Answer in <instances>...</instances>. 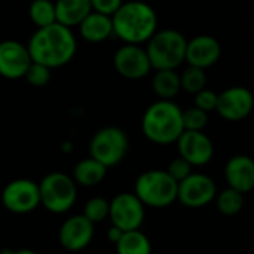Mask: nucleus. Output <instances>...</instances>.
I'll use <instances>...</instances> for the list:
<instances>
[{
	"instance_id": "8",
	"label": "nucleus",
	"mask_w": 254,
	"mask_h": 254,
	"mask_svg": "<svg viewBox=\"0 0 254 254\" xmlns=\"http://www.w3.org/2000/svg\"><path fill=\"white\" fill-rule=\"evenodd\" d=\"M3 207L13 214H28L40 205L39 183L28 179L9 182L1 192Z\"/></svg>"
},
{
	"instance_id": "33",
	"label": "nucleus",
	"mask_w": 254,
	"mask_h": 254,
	"mask_svg": "<svg viewBox=\"0 0 254 254\" xmlns=\"http://www.w3.org/2000/svg\"><path fill=\"white\" fill-rule=\"evenodd\" d=\"M0 254H39L34 250H30V249H19V250H10V249H4L1 250Z\"/></svg>"
},
{
	"instance_id": "7",
	"label": "nucleus",
	"mask_w": 254,
	"mask_h": 254,
	"mask_svg": "<svg viewBox=\"0 0 254 254\" xmlns=\"http://www.w3.org/2000/svg\"><path fill=\"white\" fill-rule=\"evenodd\" d=\"M129 140L119 127H104L98 129L89 143V155L104 167L110 168L124 161L128 153Z\"/></svg>"
},
{
	"instance_id": "9",
	"label": "nucleus",
	"mask_w": 254,
	"mask_h": 254,
	"mask_svg": "<svg viewBox=\"0 0 254 254\" xmlns=\"http://www.w3.org/2000/svg\"><path fill=\"white\" fill-rule=\"evenodd\" d=\"M144 204L137 198L135 193L122 192L110 201L109 219L113 226L119 228L124 232L137 231L144 222Z\"/></svg>"
},
{
	"instance_id": "32",
	"label": "nucleus",
	"mask_w": 254,
	"mask_h": 254,
	"mask_svg": "<svg viewBox=\"0 0 254 254\" xmlns=\"http://www.w3.org/2000/svg\"><path fill=\"white\" fill-rule=\"evenodd\" d=\"M122 235H124V231H121L119 228H116V226H110V229L107 231V238H109V241L110 243H113V244H116L121 238H122Z\"/></svg>"
},
{
	"instance_id": "19",
	"label": "nucleus",
	"mask_w": 254,
	"mask_h": 254,
	"mask_svg": "<svg viewBox=\"0 0 254 254\" xmlns=\"http://www.w3.org/2000/svg\"><path fill=\"white\" fill-rule=\"evenodd\" d=\"M55 10L57 22L73 28L92 12V7L89 0H55Z\"/></svg>"
},
{
	"instance_id": "3",
	"label": "nucleus",
	"mask_w": 254,
	"mask_h": 254,
	"mask_svg": "<svg viewBox=\"0 0 254 254\" xmlns=\"http://www.w3.org/2000/svg\"><path fill=\"white\" fill-rule=\"evenodd\" d=\"M141 131L155 144H173L185 131L183 110L173 100H158L146 109L141 118Z\"/></svg>"
},
{
	"instance_id": "4",
	"label": "nucleus",
	"mask_w": 254,
	"mask_h": 254,
	"mask_svg": "<svg viewBox=\"0 0 254 254\" xmlns=\"http://www.w3.org/2000/svg\"><path fill=\"white\" fill-rule=\"evenodd\" d=\"M188 39L174 28L158 30L146 43L153 70H177L186 61Z\"/></svg>"
},
{
	"instance_id": "20",
	"label": "nucleus",
	"mask_w": 254,
	"mask_h": 254,
	"mask_svg": "<svg viewBox=\"0 0 254 254\" xmlns=\"http://www.w3.org/2000/svg\"><path fill=\"white\" fill-rule=\"evenodd\" d=\"M106 174L107 167L89 156L76 164L73 170V180L76 185H80L83 188H94L104 180Z\"/></svg>"
},
{
	"instance_id": "27",
	"label": "nucleus",
	"mask_w": 254,
	"mask_h": 254,
	"mask_svg": "<svg viewBox=\"0 0 254 254\" xmlns=\"http://www.w3.org/2000/svg\"><path fill=\"white\" fill-rule=\"evenodd\" d=\"M208 125V113L192 106L183 110V127L185 131H204Z\"/></svg>"
},
{
	"instance_id": "11",
	"label": "nucleus",
	"mask_w": 254,
	"mask_h": 254,
	"mask_svg": "<svg viewBox=\"0 0 254 254\" xmlns=\"http://www.w3.org/2000/svg\"><path fill=\"white\" fill-rule=\"evenodd\" d=\"M113 67L122 77L129 80L143 79L153 70L146 48L128 43H124L116 49L113 55Z\"/></svg>"
},
{
	"instance_id": "21",
	"label": "nucleus",
	"mask_w": 254,
	"mask_h": 254,
	"mask_svg": "<svg viewBox=\"0 0 254 254\" xmlns=\"http://www.w3.org/2000/svg\"><path fill=\"white\" fill-rule=\"evenodd\" d=\"M152 89L159 100H173L182 91L180 73L176 70H156L152 79Z\"/></svg>"
},
{
	"instance_id": "2",
	"label": "nucleus",
	"mask_w": 254,
	"mask_h": 254,
	"mask_svg": "<svg viewBox=\"0 0 254 254\" xmlns=\"http://www.w3.org/2000/svg\"><path fill=\"white\" fill-rule=\"evenodd\" d=\"M113 34L128 45H143L158 31L155 9L141 0L124 1L112 16Z\"/></svg>"
},
{
	"instance_id": "6",
	"label": "nucleus",
	"mask_w": 254,
	"mask_h": 254,
	"mask_svg": "<svg viewBox=\"0 0 254 254\" xmlns=\"http://www.w3.org/2000/svg\"><path fill=\"white\" fill-rule=\"evenodd\" d=\"M40 204L54 214L67 213L76 202L77 189L73 177L65 173L54 171L39 183Z\"/></svg>"
},
{
	"instance_id": "14",
	"label": "nucleus",
	"mask_w": 254,
	"mask_h": 254,
	"mask_svg": "<svg viewBox=\"0 0 254 254\" xmlns=\"http://www.w3.org/2000/svg\"><path fill=\"white\" fill-rule=\"evenodd\" d=\"M33 63L27 45L18 40L0 42V76L9 80H16L25 76Z\"/></svg>"
},
{
	"instance_id": "22",
	"label": "nucleus",
	"mask_w": 254,
	"mask_h": 254,
	"mask_svg": "<svg viewBox=\"0 0 254 254\" xmlns=\"http://www.w3.org/2000/svg\"><path fill=\"white\" fill-rule=\"evenodd\" d=\"M115 246L118 254H152L150 240L140 229L124 232Z\"/></svg>"
},
{
	"instance_id": "34",
	"label": "nucleus",
	"mask_w": 254,
	"mask_h": 254,
	"mask_svg": "<svg viewBox=\"0 0 254 254\" xmlns=\"http://www.w3.org/2000/svg\"><path fill=\"white\" fill-rule=\"evenodd\" d=\"M54 1H55V0H54Z\"/></svg>"
},
{
	"instance_id": "31",
	"label": "nucleus",
	"mask_w": 254,
	"mask_h": 254,
	"mask_svg": "<svg viewBox=\"0 0 254 254\" xmlns=\"http://www.w3.org/2000/svg\"><path fill=\"white\" fill-rule=\"evenodd\" d=\"M91 1V7L95 12L113 16L115 12L122 6L124 0H89Z\"/></svg>"
},
{
	"instance_id": "13",
	"label": "nucleus",
	"mask_w": 254,
	"mask_h": 254,
	"mask_svg": "<svg viewBox=\"0 0 254 254\" xmlns=\"http://www.w3.org/2000/svg\"><path fill=\"white\" fill-rule=\"evenodd\" d=\"M176 144L179 156L186 159L192 167H204L214 156V144L204 131H183Z\"/></svg>"
},
{
	"instance_id": "16",
	"label": "nucleus",
	"mask_w": 254,
	"mask_h": 254,
	"mask_svg": "<svg viewBox=\"0 0 254 254\" xmlns=\"http://www.w3.org/2000/svg\"><path fill=\"white\" fill-rule=\"evenodd\" d=\"M60 244L68 252H80L88 247L94 238V223L83 214L68 217L58 232Z\"/></svg>"
},
{
	"instance_id": "28",
	"label": "nucleus",
	"mask_w": 254,
	"mask_h": 254,
	"mask_svg": "<svg viewBox=\"0 0 254 254\" xmlns=\"http://www.w3.org/2000/svg\"><path fill=\"white\" fill-rule=\"evenodd\" d=\"M24 79L31 85V86H36V88H42L45 85L49 83L51 80V68L43 65V64H39V63H31Z\"/></svg>"
},
{
	"instance_id": "17",
	"label": "nucleus",
	"mask_w": 254,
	"mask_h": 254,
	"mask_svg": "<svg viewBox=\"0 0 254 254\" xmlns=\"http://www.w3.org/2000/svg\"><path fill=\"white\" fill-rule=\"evenodd\" d=\"M225 180L228 188L241 193H249L254 189V159L249 155H235L225 165Z\"/></svg>"
},
{
	"instance_id": "23",
	"label": "nucleus",
	"mask_w": 254,
	"mask_h": 254,
	"mask_svg": "<svg viewBox=\"0 0 254 254\" xmlns=\"http://www.w3.org/2000/svg\"><path fill=\"white\" fill-rule=\"evenodd\" d=\"M30 21L36 28H43L57 22V10L54 0H33L28 7Z\"/></svg>"
},
{
	"instance_id": "24",
	"label": "nucleus",
	"mask_w": 254,
	"mask_h": 254,
	"mask_svg": "<svg viewBox=\"0 0 254 254\" xmlns=\"http://www.w3.org/2000/svg\"><path fill=\"white\" fill-rule=\"evenodd\" d=\"M214 201H216V207L219 213H222L223 216L232 217V216H237L243 210L244 193L232 188H226L222 192H217Z\"/></svg>"
},
{
	"instance_id": "29",
	"label": "nucleus",
	"mask_w": 254,
	"mask_h": 254,
	"mask_svg": "<svg viewBox=\"0 0 254 254\" xmlns=\"http://www.w3.org/2000/svg\"><path fill=\"white\" fill-rule=\"evenodd\" d=\"M217 101H219V94L208 88H204L202 91H199L193 95V106L207 113L216 112Z\"/></svg>"
},
{
	"instance_id": "12",
	"label": "nucleus",
	"mask_w": 254,
	"mask_h": 254,
	"mask_svg": "<svg viewBox=\"0 0 254 254\" xmlns=\"http://www.w3.org/2000/svg\"><path fill=\"white\" fill-rule=\"evenodd\" d=\"M254 109L253 92L246 86H231L219 94L216 112L229 122L244 121Z\"/></svg>"
},
{
	"instance_id": "15",
	"label": "nucleus",
	"mask_w": 254,
	"mask_h": 254,
	"mask_svg": "<svg viewBox=\"0 0 254 254\" xmlns=\"http://www.w3.org/2000/svg\"><path fill=\"white\" fill-rule=\"evenodd\" d=\"M222 57V45L211 34H198L188 40L186 61L188 65H193L202 70L213 67Z\"/></svg>"
},
{
	"instance_id": "5",
	"label": "nucleus",
	"mask_w": 254,
	"mask_h": 254,
	"mask_svg": "<svg viewBox=\"0 0 254 254\" xmlns=\"http://www.w3.org/2000/svg\"><path fill=\"white\" fill-rule=\"evenodd\" d=\"M179 183L167 170H149L140 174L134 185V193L144 207L165 208L177 201Z\"/></svg>"
},
{
	"instance_id": "1",
	"label": "nucleus",
	"mask_w": 254,
	"mask_h": 254,
	"mask_svg": "<svg viewBox=\"0 0 254 254\" xmlns=\"http://www.w3.org/2000/svg\"><path fill=\"white\" fill-rule=\"evenodd\" d=\"M27 48L34 63L52 70L68 64L74 58L77 42L71 28L55 22L43 28H36Z\"/></svg>"
},
{
	"instance_id": "25",
	"label": "nucleus",
	"mask_w": 254,
	"mask_h": 254,
	"mask_svg": "<svg viewBox=\"0 0 254 254\" xmlns=\"http://www.w3.org/2000/svg\"><path fill=\"white\" fill-rule=\"evenodd\" d=\"M180 83H182V91L195 95L196 92L207 88V73L202 68L188 65L180 73Z\"/></svg>"
},
{
	"instance_id": "30",
	"label": "nucleus",
	"mask_w": 254,
	"mask_h": 254,
	"mask_svg": "<svg viewBox=\"0 0 254 254\" xmlns=\"http://www.w3.org/2000/svg\"><path fill=\"white\" fill-rule=\"evenodd\" d=\"M193 167L186 161V159H183L182 156H177V158H174L170 164H168V167H167V173L177 182V183H180V182H183L185 179H188L193 171Z\"/></svg>"
},
{
	"instance_id": "26",
	"label": "nucleus",
	"mask_w": 254,
	"mask_h": 254,
	"mask_svg": "<svg viewBox=\"0 0 254 254\" xmlns=\"http://www.w3.org/2000/svg\"><path fill=\"white\" fill-rule=\"evenodd\" d=\"M109 211H110V201H107L103 196L91 198L83 207V216L94 225L104 222L109 217Z\"/></svg>"
},
{
	"instance_id": "10",
	"label": "nucleus",
	"mask_w": 254,
	"mask_h": 254,
	"mask_svg": "<svg viewBox=\"0 0 254 254\" xmlns=\"http://www.w3.org/2000/svg\"><path fill=\"white\" fill-rule=\"evenodd\" d=\"M217 195L216 182L204 173H192L179 183L177 201L188 208H202L213 202Z\"/></svg>"
},
{
	"instance_id": "18",
	"label": "nucleus",
	"mask_w": 254,
	"mask_h": 254,
	"mask_svg": "<svg viewBox=\"0 0 254 254\" xmlns=\"http://www.w3.org/2000/svg\"><path fill=\"white\" fill-rule=\"evenodd\" d=\"M80 36L89 43H101L113 34L112 16L92 10L79 25Z\"/></svg>"
}]
</instances>
